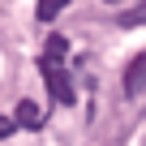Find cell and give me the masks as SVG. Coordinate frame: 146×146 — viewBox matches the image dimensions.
<instances>
[{
    "instance_id": "obj_1",
    "label": "cell",
    "mask_w": 146,
    "mask_h": 146,
    "mask_svg": "<svg viewBox=\"0 0 146 146\" xmlns=\"http://www.w3.org/2000/svg\"><path fill=\"white\" fill-rule=\"evenodd\" d=\"M39 73H43V82H47V90H52V99H56V103H73V99H78V90H73V78L64 73V60H60V56L43 52V56H39Z\"/></svg>"
},
{
    "instance_id": "obj_2",
    "label": "cell",
    "mask_w": 146,
    "mask_h": 146,
    "mask_svg": "<svg viewBox=\"0 0 146 146\" xmlns=\"http://www.w3.org/2000/svg\"><path fill=\"white\" fill-rule=\"evenodd\" d=\"M146 90V52H137L125 69V95H142Z\"/></svg>"
},
{
    "instance_id": "obj_3",
    "label": "cell",
    "mask_w": 146,
    "mask_h": 146,
    "mask_svg": "<svg viewBox=\"0 0 146 146\" xmlns=\"http://www.w3.org/2000/svg\"><path fill=\"white\" fill-rule=\"evenodd\" d=\"M13 116H17V125H22V129H35V133L43 129V112H39V103H35V99H22V103L13 108Z\"/></svg>"
},
{
    "instance_id": "obj_4",
    "label": "cell",
    "mask_w": 146,
    "mask_h": 146,
    "mask_svg": "<svg viewBox=\"0 0 146 146\" xmlns=\"http://www.w3.org/2000/svg\"><path fill=\"white\" fill-rule=\"evenodd\" d=\"M69 5V0H39V22H56V13Z\"/></svg>"
},
{
    "instance_id": "obj_5",
    "label": "cell",
    "mask_w": 146,
    "mask_h": 146,
    "mask_svg": "<svg viewBox=\"0 0 146 146\" xmlns=\"http://www.w3.org/2000/svg\"><path fill=\"white\" fill-rule=\"evenodd\" d=\"M142 22H146V0H142L137 9H129V13H120V26H142Z\"/></svg>"
},
{
    "instance_id": "obj_6",
    "label": "cell",
    "mask_w": 146,
    "mask_h": 146,
    "mask_svg": "<svg viewBox=\"0 0 146 146\" xmlns=\"http://www.w3.org/2000/svg\"><path fill=\"white\" fill-rule=\"evenodd\" d=\"M13 129H22V125H17V116H0V137H9Z\"/></svg>"
},
{
    "instance_id": "obj_7",
    "label": "cell",
    "mask_w": 146,
    "mask_h": 146,
    "mask_svg": "<svg viewBox=\"0 0 146 146\" xmlns=\"http://www.w3.org/2000/svg\"><path fill=\"white\" fill-rule=\"evenodd\" d=\"M108 5H116V0H108Z\"/></svg>"
}]
</instances>
